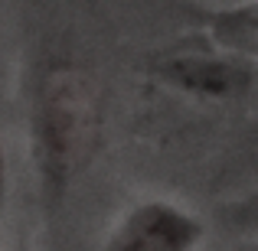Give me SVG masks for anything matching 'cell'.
Returning <instances> with one entry per match:
<instances>
[{
	"label": "cell",
	"instance_id": "5b68a950",
	"mask_svg": "<svg viewBox=\"0 0 258 251\" xmlns=\"http://www.w3.org/2000/svg\"><path fill=\"white\" fill-rule=\"evenodd\" d=\"M7 206V157H4V144H0V212Z\"/></svg>",
	"mask_w": 258,
	"mask_h": 251
},
{
	"label": "cell",
	"instance_id": "3957f363",
	"mask_svg": "<svg viewBox=\"0 0 258 251\" xmlns=\"http://www.w3.org/2000/svg\"><path fill=\"white\" fill-rule=\"evenodd\" d=\"M160 75L170 78L173 85L189 88L200 95L226 98V95L245 92L252 82V65L229 62V59H206V56H183V59H167L157 65Z\"/></svg>",
	"mask_w": 258,
	"mask_h": 251
},
{
	"label": "cell",
	"instance_id": "277c9868",
	"mask_svg": "<svg viewBox=\"0 0 258 251\" xmlns=\"http://www.w3.org/2000/svg\"><path fill=\"white\" fill-rule=\"evenodd\" d=\"M255 4H245L239 7V10L232 13H222L219 20H216V26H219V43L229 46V49H245V52H255Z\"/></svg>",
	"mask_w": 258,
	"mask_h": 251
},
{
	"label": "cell",
	"instance_id": "7a4b0ae2",
	"mask_svg": "<svg viewBox=\"0 0 258 251\" xmlns=\"http://www.w3.org/2000/svg\"><path fill=\"white\" fill-rule=\"evenodd\" d=\"M203 241V225L180 206L164 199L138 202L114 225L101 251H193Z\"/></svg>",
	"mask_w": 258,
	"mask_h": 251
},
{
	"label": "cell",
	"instance_id": "6da1fadb",
	"mask_svg": "<svg viewBox=\"0 0 258 251\" xmlns=\"http://www.w3.org/2000/svg\"><path fill=\"white\" fill-rule=\"evenodd\" d=\"M98 137V98L88 75L76 65L46 69L33 111V147L46 199H59L85 166Z\"/></svg>",
	"mask_w": 258,
	"mask_h": 251
}]
</instances>
